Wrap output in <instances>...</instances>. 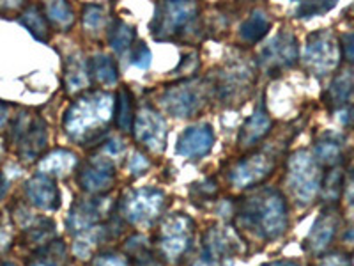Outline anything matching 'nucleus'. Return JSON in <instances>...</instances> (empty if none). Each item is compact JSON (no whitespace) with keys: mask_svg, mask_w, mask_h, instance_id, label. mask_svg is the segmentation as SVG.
<instances>
[{"mask_svg":"<svg viewBox=\"0 0 354 266\" xmlns=\"http://www.w3.org/2000/svg\"><path fill=\"white\" fill-rule=\"evenodd\" d=\"M106 153L110 154H119L122 150H124V142L117 141V139H112L110 142H106Z\"/></svg>","mask_w":354,"mask_h":266,"instance_id":"nucleus-37","label":"nucleus"},{"mask_svg":"<svg viewBox=\"0 0 354 266\" xmlns=\"http://www.w3.org/2000/svg\"><path fill=\"white\" fill-rule=\"evenodd\" d=\"M20 21L30 30V34H32L34 37H37L39 41L48 39V24H46V18L43 17V12H41L36 6H30V8L25 9Z\"/></svg>","mask_w":354,"mask_h":266,"instance_id":"nucleus-24","label":"nucleus"},{"mask_svg":"<svg viewBox=\"0 0 354 266\" xmlns=\"http://www.w3.org/2000/svg\"><path fill=\"white\" fill-rule=\"evenodd\" d=\"M239 222L264 240L282 236L287 229V204L280 192L259 190L239 208Z\"/></svg>","mask_w":354,"mask_h":266,"instance_id":"nucleus-1","label":"nucleus"},{"mask_svg":"<svg viewBox=\"0 0 354 266\" xmlns=\"http://www.w3.org/2000/svg\"><path fill=\"white\" fill-rule=\"evenodd\" d=\"M271 126L273 123H271L270 114L264 109V105H259L255 112L250 116L248 121L243 125L241 133H239V145L241 148L257 145L271 132Z\"/></svg>","mask_w":354,"mask_h":266,"instance_id":"nucleus-17","label":"nucleus"},{"mask_svg":"<svg viewBox=\"0 0 354 266\" xmlns=\"http://www.w3.org/2000/svg\"><path fill=\"white\" fill-rule=\"evenodd\" d=\"M6 192H8V179L4 177V174H0V199L4 197Z\"/></svg>","mask_w":354,"mask_h":266,"instance_id":"nucleus-40","label":"nucleus"},{"mask_svg":"<svg viewBox=\"0 0 354 266\" xmlns=\"http://www.w3.org/2000/svg\"><path fill=\"white\" fill-rule=\"evenodd\" d=\"M48 141V132H46V125L41 117L36 119H28L27 126L18 137L17 144L20 145V154L25 160H34L37 154L44 150Z\"/></svg>","mask_w":354,"mask_h":266,"instance_id":"nucleus-16","label":"nucleus"},{"mask_svg":"<svg viewBox=\"0 0 354 266\" xmlns=\"http://www.w3.org/2000/svg\"><path fill=\"white\" fill-rule=\"evenodd\" d=\"M80 59L71 57L68 61V66H66V84H68L69 91L84 89L88 84V69L85 62L80 61Z\"/></svg>","mask_w":354,"mask_h":266,"instance_id":"nucleus-25","label":"nucleus"},{"mask_svg":"<svg viewBox=\"0 0 354 266\" xmlns=\"http://www.w3.org/2000/svg\"><path fill=\"white\" fill-rule=\"evenodd\" d=\"M133 37L135 36H133L131 27H128L124 21H121V20L112 21V25H110V28H109V43H110V46L115 50V52H119V53L126 52V50L131 46Z\"/></svg>","mask_w":354,"mask_h":266,"instance_id":"nucleus-26","label":"nucleus"},{"mask_svg":"<svg viewBox=\"0 0 354 266\" xmlns=\"http://www.w3.org/2000/svg\"><path fill=\"white\" fill-rule=\"evenodd\" d=\"M161 105L174 117L194 116L204 105V89L198 82L185 80L167 89L161 96Z\"/></svg>","mask_w":354,"mask_h":266,"instance_id":"nucleus-5","label":"nucleus"},{"mask_svg":"<svg viewBox=\"0 0 354 266\" xmlns=\"http://www.w3.org/2000/svg\"><path fill=\"white\" fill-rule=\"evenodd\" d=\"M290 194L299 204H310L315 195L321 192L322 172L321 166L315 161L314 154L306 151H296L289 160V174H287Z\"/></svg>","mask_w":354,"mask_h":266,"instance_id":"nucleus-3","label":"nucleus"},{"mask_svg":"<svg viewBox=\"0 0 354 266\" xmlns=\"http://www.w3.org/2000/svg\"><path fill=\"white\" fill-rule=\"evenodd\" d=\"M337 6V2H303V4L298 6V15L299 18H310V17H317V15H322V12H328L330 9H333Z\"/></svg>","mask_w":354,"mask_h":266,"instance_id":"nucleus-30","label":"nucleus"},{"mask_svg":"<svg viewBox=\"0 0 354 266\" xmlns=\"http://www.w3.org/2000/svg\"><path fill=\"white\" fill-rule=\"evenodd\" d=\"M115 181V170L113 163L109 158H93L80 169L78 183L85 192L91 194H101L106 192Z\"/></svg>","mask_w":354,"mask_h":266,"instance_id":"nucleus-11","label":"nucleus"},{"mask_svg":"<svg viewBox=\"0 0 354 266\" xmlns=\"http://www.w3.org/2000/svg\"><path fill=\"white\" fill-rule=\"evenodd\" d=\"M46 11H48L50 20L55 21V24L71 25L73 11L71 6L66 4V2H52V4L46 6Z\"/></svg>","mask_w":354,"mask_h":266,"instance_id":"nucleus-29","label":"nucleus"},{"mask_svg":"<svg viewBox=\"0 0 354 266\" xmlns=\"http://www.w3.org/2000/svg\"><path fill=\"white\" fill-rule=\"evenodd\" d=\"M197 6L192 2H165L156 6V15L151 24V30L156 37H170L194 20Z\"/></svg>","mask_w":354,"mask_h":266,"instance_id":"nucleus-6","label":"nucleus"},{"mask_svg":"<svg viewBox=\"0 0 354 266\" xmlns=\"http://www.w3.org/2000/svg\"><path fill=\"white\" fill-rule=\"evenodd\" d=\"M27 199L41 210H57L61 206V194L57 188L53 177L48 174H36L25 185Z\"/></svg>","mask_w":354,"mask_h":266,"instance_id":"nucleus-15","label":"nucleus"},{"mask_svg":"<svg viewBox=\"0 0 354 266\" xmlns=\"http://www.w3.org/2000/svg\"><path fill=\"white\" fill-rule=\"evenodd\" d=\"M8 117H9L8 105H4V103L0 101V126H4L6 123H8Z\"/></svg>","mask_w":354,"mask_h":266,"instance_id":"nucleus-39","label":"nucleus"},{"mask_svg":"<svg viewBox=\"0 0 354 266\" xmlns=\"http://www.w3.org/2000/svg\"><path fill=\"white\" fill-rule=\"evenodd\" d=\"M163 201H165V195L158 188L135 190L124 197L122 213L133 224H144L158 217Z\"/></svg>","mask_w":354,"mask_h":266,"instance_id":"nucleus-7","label":"nucleus"},{"mask_svg":"<svg viewBox=\"0 0 354 266\" xmlns=\"http://www.w3.org/2000/svg\"><path fill=\"white\" fill-rule=\"evenodd\" d=\"M113 117H115L117 126H119L122 132H129V130H131L133 121H135V117H133V98L131 93H129L126 87H122L121 91H119V94H117Z\"/></svg>","mask_w":354,"mask_h":266,"instance_id":"nucleus-23","label":"nucleus"},{"mask_svg":"<svg viewBox=\"0 0 354 266\" xmlns=\"http://www.w3.org/2000/svg\"><path fill=\"white\" fill-rule=\"evenodd\" d=\"M347 199H349L351 204L354 206V166H353V170H351L349 183H347Z\"/></svg>","mask_w":354,"mask_h":266,"instance_id":"nucleus-38","label":"nucleus"},{"mask_svg":"<svg viewBox=\"0 0 354 266\" xmlns=\"http://www.w3.org/2000/svg\"><path fill=\"white\" fill-rule=\"evenodd\" d=\"M147 167H149V161L138 153L131 158V161H129V170H131L133 174H142Z\"/></svg>","mask_w":354,"mask_h":266,"instance_id":"nucleus-36","label":"nucleus"},{"mask_svg":"<svg viewBox=\"0 0 354 266\" xmlns=\"http://www.w3.org/2000/svg\"><path fill=\"white\" fill-rule=\"evenodd\" d=\"M84 24L87 28H97L103 24V8L101 6H87L84 11Z\"/></svg>","mask_w":354,"mask_h":266,"instance_id":"nucleus-31","label":"nucleus"},{"mask_svg":"<svg viewBox=\"0 0 354 266\" xmlns=\"http://www.w3.org/2000/svg\"><path fill=\"white\" fill-rule=\"evenodd\" d=\"M340 55L342 52H340L337 37L330 30H317V33L310 34L306 39L303 59L310 71L317 77H324L337 68L340 62Z\"/></svg>","mask_w":354,"mask_h":266,"instance_id":"nucleus-4","label":"nucleus"},{"mask_svg":"<svg viewBox=\"0 0 354 266\" xmlns=\"http://www.w3.org/2000/svg\"><path fill=\"white\" fill-rule=\"evenodd\" d=\"M96 266H129V265H128V259H126L124 256L106 254V256H101V258L97 259Z\"/></svg>","mask_w":354,"mask_h":266,"instance_id":"nucleus-33","label":"nucleus"},{"mask_svg":"<svg viewBox=\"0 0 354 266\" xmlns=\"http://www.w3.org/2000/svg\"><path fill=\"white\" fill-rule=\"evenodd\" d=\"M270 18L266 17L264 12L257 11L254 12L248 20H245V24L239 28V34H241V37L246 43H257V41H261L262 37L266 36V33L270 30Z\"/></svg>","mask_w":354,"mask_h":266,"instance_id":"nucleus-22","label":"nucleus"},{"mask_svg":"<svg viewBox=\"0 0 354 266\" xmlns=\"http://www.w3.org/2000/svg\"><path fill=\"white\" fill-rule=\"evenodd\" d=\"M192 236V222L185 215L167 218L161 227V249L170 259H176L186 250Z\"/></svg>","mask_w":354,"mask_h":266,"instance_id":"nucleus-12","label":"nucleus"},{"mask_svg":"<svg viewBox=\"0 0 354 266\" xmlns=\"http://www.w3.org/2000/svg\"><path fill=\"white\" fill-rule=\"evenodd\" d=\"M135 139L151 151H163L167 142V123L151 107L138 110L135 117Z\"/></svg>","mask_w":354,"mask_h":266,"instance_id":"nucleus-8","label":"nucleus"},{"mask_svg":"<svg viewBox=\"0 0 354 266\" xmlns=\"http://www.w3.org/2000/svg\"><path fill=\"white\" fill-rule=\"evenodd\" d=\"M274 169L273 158H270L264 153L250 154L248 158L236 163L229 174V179L236 186H252L257 183L264 181L266 177L270 176Z\"/></svg>","mask_w":354,"mask_h":266,"instance_id":"nucleus-10","label":"nucleus"},{"mask_svg":"<svg viewBox=\"0 0 354 266\" xmlns=\"http://www.w3.org/2000/svg\"><path fill=\"white\" fill-rule=\"evenodd\" d=\"M115 101L112 94L109 93H88L75 101L71 109L68 110L64 119L66 132L73 139H82L94 130H100L101 126L110 121L113 117Z\"/></svg>","mask_w":354,"mask_h":266,"instance_id":"nucleus-2","label":"nucleus"},{"mask_svg":"<svg viewBox=\"0 0 354 266\" xmlns=\"http://www.w3.org/2000/svg\"><path fill=\"white\" fill-rule=\"evenodd\" d=\"M298 61V41L290 33H280L261 52V66L268 71L289 68Z\"/></svg>","mask_w":354,"mask_h":266,"instance_id":"nucleus-9","label":"nucleus"},{"mask_svg":"<svg viewBox=\"0 0 354 266\" xmlns=\"http://www.w3.org/2000/svg\"><path fill=\"white\" fill-rule=\"evenodd\" d=\"M91 77L101 85H113L117 82V66L112 57L96 55L87 66Z\"/></svg>","mask_w":354,"mask_h":266,"instance_id":"nucleus-19","label":"nucleus"},{"mask_svg":"<svg viewBox=\"0 0 354 266\" xmlns=\"http://www.w3.org/2000/svg\"><path fill=\"white\" fill-rule=\"evenodd\" d=\"M319 266H353V263L346 254H331L322 259Z\"/></svg>","mask_w":354,"mask_h":266,"instance_id":"nucleus-34","label":"nucleus"},{"mask_svg":"<svg viewBox=\"0 0 354 266\" xmlns=\"http://www.w3.org/2000/svg\"><path fill=\"white\" fill-rule=\"evenodd\" d=\"M151 59H153V55H151V50L145 46L144 43H138L137 48H135V53H133V64L137 66V68H149L151 64Z\"/></svg>","mask_w":354,"mask_h":266,"instance_id":"nucleus-32","label":"nucleus"},{"mask_svg":"<svg viewBox=\"0 0 354 266\" xmlns=\"http://www.w3.org/2000/svg\"><path fill=\"white\" fill-rule=\"evenodd\" d=\"M75 163H77L75 154L64 150H57L39 161V170L41 174H48V176H52V174H64L71 170Z\"/></svg>","mask_w":354,"mask_h":266,"instance_id":"nucleus-20","label":"nucleus"},{"mask_svg":"<svg viewBox=\"0 0 354 266\" xmlns=\"http://www.w3.org/2000/svg\"><path fill=\"white\" fill-rule=\"evenodd\" d=\"M62 258H64V247L55 243V245H50L46 249H43L39 258H36L34 265L30 266H59Z\"/></svg>","mask_w":354,"mask_h":266,"instance_id":"nucleus-28","label":"nucleus"},{"mask_svg":"<svg viewBox=\"0 0 354 266\" xmlns=\"http://www.w3.org/2000/svg\"><path fill=\"white\" fill-rule=\"evenodd\" d=\"M353 94H354V68H349L335 78L330 91H328V100H330L331 103H335V105H340V103H346Z\"/></svg>","mask_w":354,"mask_h":266,"instance_id":"nucleus-21","label":"nucleus"},{"mask_svg":"<svg viewBox=\"0 0 354 266\" xmlns=\"http://www.w3.org/2000/svg\"><path fill=\"white\" fill-rule=\"evenodd\" d=\"M314 158L319 166L337 167L340 160H342V144H340L338 139L331 137V135H324L315 144Z\"/></svg>","mask_w":354,"mask_h":266,"instance_id":"nucleus-18","label":"nucleus"},{"mask_svg":"<svg viewBox=\"0 0 354 266\" xmlns=\"http://www.w3.org/2000/svg\"><path fill=\"white\" fill-rule=\"evenodd\" d=\"M340 52L344 53L347 61L354 62V34H346L340 43Z\"/></svg>","mask_w":354,"mask_h":266,"instance_id":"nucleus-35","label":"nucleus"},{"mask_svg":"<svg viewBox=\"0 0 354 266\" xmlns=\"http://www.w3.org/2000/svg\"><path fill=\"white\" fill-rule=\"evenodd\" d=\"M214 144V133L209 125L189 126L177 139V153L185 158H198L209 153Z\"/></svg>","mask_w":354,"mask_h":266,"instance_id":"nucleus-13","label":"nucleus"},{"mask_svg":"<svg viewBox=\"0 0 354 266\" xmlns=\"http://www.w3.org/2000/svg\"><path fill=\"white\" fill-rule=\"evenodd\" d=\"M266 266H298V265H294V263L290 261H280V263H271V265H266Z\"/></svg>","mask_w":354,"mask_h":266,"instance_id":"nucleus-41","label":"nucleus"},{"mask_svg":"<svg viewBox=\"0 0 354 266\" xmlns=\"http://www.w3.org/2000/svg\"><path fill=\"white\" fill-rule=\"evenodd\" d=\"M342 186H344V172L338 167H335L333 170L322 177L321 183V194L326 202H337L340 194H342Z\"/></svg>","mask_w":354,"mask_h":266,"instance_id":"nucleus-27","label":"nucleus"},{"mask_svg":"<svg viewBox=\"0 0 354 266\" xmlns=\"http://www.w3.org/2000/svg\"><path fill=\"white\" fill-rule=\"evenodd\" d=\"M338 226H340V213L335 206H328L326 210H322V213L319 215L306 238V247L310 252L319 254L322 250H326L337 236Z\"/></svg>","mask_w":354,"mask_h":266,"instance_id":"nucleus-14","label":"nucleus"}]
</instances>
